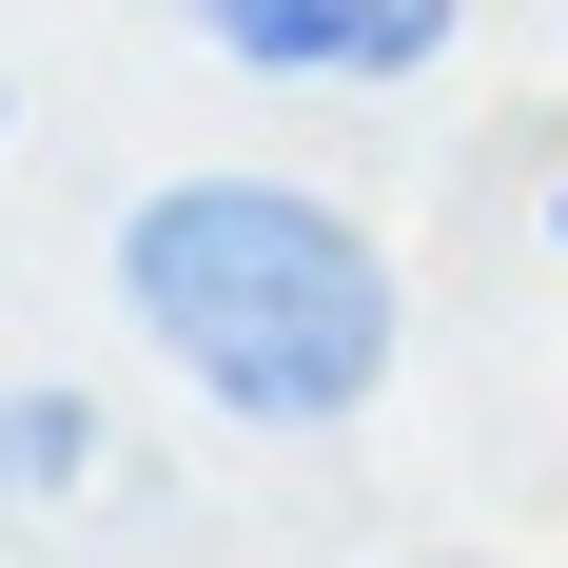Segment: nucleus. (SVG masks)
Instances as JSON below:
<instances>
[{
	"mask_svg": "<svg viewBox=\"0 0 568 568\" xmlns=\"http://www.w3.org/2000/svg\"><path fill=\"white\" fill-rule=\"evenodd\" d=\"M549 235H568V196H549Z\"/></svg>",
	"mask_w": 568,
	"mask_h": 568,
	"instance_id": "obj_4",
	"label": "nucleus"
},
{
	"mask_svg": "<svg viewBox=\"0 0 568 568\" xmlns=\"http://www.w3.org/2000/svg\"><path fill=\"white\" fill-rule=\"evenodd\" d=\"M59 470H79V412H59V393L0 412V490H59Z\"/></svg>",
	"mask_w": 568,
	"mask_h": 568,
	"instance_id": "obj_3",
	"label": "nucleus"
},
{
	"mask_svg": "<svg viewBox=\"0 0 568 568\" xmlns=\"http://www.w3.org/2000/svg\"><path fill=\"white\" fill-rule=\"evenodd\" d=\"M196 20L255 79H412V59L452 40V0H196Z\"/></svg>",
	"mask_w": 568,
	"mask_h": 568,
	"instance_id": "obj_2",
	"label": "nucleus"
},
{
	"mask_svg": "<svg viewBox=\"0 0 568 568\" xmlns=\"http://www.w3.org/2000/svg\"><path fill=\"white\" fill-rule=\"evenodd\" d=\"M118 314L235 432H334L393 393V255L294 176H158L118 216Z\"/></svg>",
	"mask_w": 568,
	"mask_h": 568,
	"instance_id": "obj_1",
	"label": "nucleus"
}]
</instances>
